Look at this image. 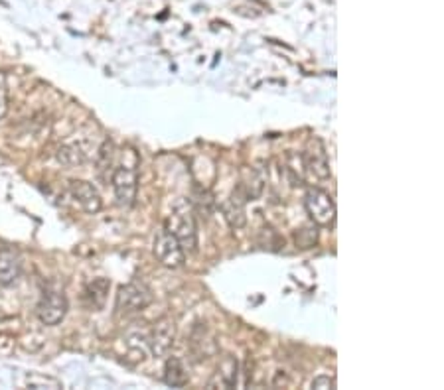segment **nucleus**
Here are the masks:
<instances>
[{"label": "nucleus", "mask_w": 444, "mask_h": 390, "mask_svg": "<svg viewBox=\"0 0 444 390\" xmlns=\"http://www.w3.org/2000/svg\"><path fill=\"white\" fill-rule=\"evenodd\" d=\"M113 189H115V197H117V204L120 207H133L137 201V191H138V174L133 166H117L113 170L111 176Z\"/></svg>", "instance_id": "39448f33"}, {"label": "nucleus", "mask_w": 444, "mask_h": 390, "mask_svg": "<svg viewBox=\"0 0 444 390\" xmlns=\"http://www.w3.org/2000/svg\"><path fill=\"white\" fill-rule=\"evenodd\" d=\"M22 263L14 248H0V286H12L20 278Z\"/></svg>", "instance_id": "9b49d317"}, {"label": "nucleus", "mask_w": 444, "mask_h": 390, "mask_svg": "<svg viewBox=\"0 0 444 390\" xmlns=\"http://www.w3.org/2000/svg\"><path fill=\"white\" fill-rule=\"evenodd\" d=\"M153 304V292L143 282H128L120 286L117 300H115V310L120 315H133L146 310Z\"/></svg>", "instance_id": "f03ea898"}, {"label": "nucleus", "mask_w": 444, "mask_h": 390, "mask_svg": "<svg viewBox=\"0 0 444 390\" xmlns=\"http://www.w3.org/2000/svg\"><path fill=\"white\" fill-rule=\"evenodd\" d=\"M68 297L61 290H48L38 304V317L43 325H58L63 322V317L68 314Z\"/></svg>", "instance_id": "423d86ee"}, {"label": "nucleus", "mask_w": 444, "mask_h": 390, "mask_svg": "<svg viewBox=\"0 0 444 390\" xmlns=\"http://www.w3.org/2000/svg\"><path fill=\"white\" fill-rule=\"evenodd\" d=\"M304 207L314 225L318 227H332L336 221V204L332 195L326 194L324 189L310 187L304 197Z\"/></svg>", "instance_id": "7ed1b4c3"}, {"label": "nucleus", "mask_w": 444, "mask_h": 390, "mask_svg": "<svg viewBox=\"0 0 444 390\" xmlns=\"http://www.w3.org/2000/svg\"><path fill=\"white\" fill-rule=\"evenodd\" d=\"M312 389L318 390L336 389V381H334L332 376H328V374H320V376H316V379L312 381Z\"/></svg>", "instance_id": "6ab92c4d"}, {"label": "nucleus", "mask_w": 444, "mask_h": 390, "mask_svg": "<svg viewBox=\"0 0 444 390\" xmlns=\"http://www.w3.org/2000/svg\"><path fill=\"white\" fill-rule=\"evenodd\" d=\"M56 160L66 168H76V166H81L86 162V152L77 144H63L58 148Z\"/></svg>", "instance_id": "4468645a"}, {"label": "nucleus", "mask_w": 444, "mask_h": 390, "mask_svg": "<svg viewBox=\"0 0 444 390\" xmlns=\"http://www.w3.org/2000/svg\"><path fill=\"white\" fill-rule=\"evenodd\" d=\"M153 253L156 256V260L162 266H166V268H180L186 263V251L182 248L178 238L166 229H160L156 233Z\"/></svg>", "instance_id": "20e7f679"}, {"label": "nucleus", "mask_w": 444, "mask_h": 390, "mask_svg": "<svg viewBox=\"0 0 444 390\" xmlns=\"http://www.w3.org/2000/svg\"><path fill=\"white\" fill-rule=\"evenodd\" d=\"M6 110V87H4V79L0 75V117Z\"/></svg>", "instance_id": "aec40b11"}, {"label": "nucleus", "mask_w": 444, "mask_h": 390, "mask_svg": "<svg viewBox=\"0 0 444 390\" xmlns=\"http://www.w3.org/2000/svg\"><path fill=\"white\" fill-rule=\"evenodd\" d=\"M109 286H111V284L105 280V278H97V280H93L89 286H87L86 297L89 300V304H91L93 310L103 307L105 297H107V292H109Z\"/></svg>", "instance_id": "2eb2a0df"}, {"label": "nucleus", "mask_w": 444, "mask_h": 390, "mask_svg": "<svg viewBox=\"0 0 444 390\" xmlns=\"http://www.w3.org/2000/svg\"><path fill=\"white\" fill-rule=\"evenodd\" d=\"M294 241H296V246H300V248H312L318 241L316 227H304V229H300L294 235Z\"/></svg>", "instance_id": "a211bd4d"}, {"label": "nucleus", "mask_w": 444, "mask_h": 390, "mask_svg": "<svg viewBox=\"0 0 444 390\" xmlns=\"http://www.w3.org/2000/svg\"><path fill=\"white\" fill-rule=\"evenodd\" d=\"M302 164L310 176H314L318 179H328L332 176L330 170V160H328V154L322 144L320 138H310L306 142V148L302 152Z\"/></svg>", "instance_id": "0eeeda50"}, {"label": "nucleus", "mask_w": 444, "mask_h": 390, "mask_svg": "<svg viewBox=\"0 0 444 390\" xmlns=\"http://www.w3.org/2000/svg\"><path fill=\"white\" fill-rule=\"evenodd\" d=\"M69 194L73 197V201L86 213L93 215V213L101 211L103 199L93 184H89L86 179H71L69 181Z\"/></svg>", "instance_id": "1a4fd4ad"}, {"label": "nucleus", "mask_w": 444, "mask_h": 390, "mask_svg": "<svg viewBox=\"0 0 444 390\" xmlns=\"http://www.w3.org/2000/svg\"><path fill=\"white\" fill-rule=\"evenodd\" d=\"M113 164H115V144L111 140H105L97 152V172L103 174L105 170H109Z\"/></svg>", "instance_id": "f3484780"}, {"label": "nucleus", "mask_w": 444, "mask_h": 390, "mask_svg": "<svg viewBox=\"0 0 444 390\" xmlns=\"http://www.w3.org/2000/svg\"><path fill=\"white\" fill-rule=\"evenodd\" d=\"M245 205H247V199L239 191V187L223 201L222 209L225 219L229 223V227H233V229H243L247 225V209H245Z\"/></svg>", "instance_id": "9d476101"}, {"label": "nucleus", "mask_w": 444, "mask_h": 390, "mask_svg": "<svg viewBox=\"0 0 444 390\" xmlns=\"http://www.w3.org/2000/svg\"><path fill=\"white\" fill-rule=\"evenodd\" d=\"M164 382L168 386H184L188 382V374L184 369V363L178 357H168L164 365Z\"/></svg>", "instance_id": "ddd939ff"}, {"label": "nucleus", "mask_w": 444, "mask_h": 390, "mask_svg": "<svg viewBox=\"0 0 444 390\" xmlns=\"http://www.w3.org/2000/svg\"><path fill=\"white\" fill-rule=\"evenodd\" d=\"M217 374L223 379L225 386H235V382H237V361L231 355L223 357L220 369H217Z\"/></svg>", "instance_id": "dca6fc26"}, {"label": "nucleus", "mask_w": 444, "mask_h": 390, "mask_svg": "<svg viewBox=\"0 0 444 390\" xmlns=\"http://www.w3.org/2000/svg\"><path fill=\"white\" fill-rule=\"evenodd\" d=\"M164 229L170 231L174 237L178 238V243L182 245L184 251L194 253L197 246V231H196V221L194 215L188 207H178L176 211H172L166 217L164 223Z\"/></svg>", "instance_id": "f257e3e1"}, {"label": "nucleus", "mask_w": 444, "mask_h": 390, "mask_svg": "<svg viewBox=\"0 0 444 390\" xmlns=\"http://www.w3.org/2000/svg\"><path fill=\"white\" fill-rule=\"evenodd\" d=\"M176 339V323L172 317H162L154 323L153 331H150V337H148V347L156 359H162L168 357L172 345Z\"/></svg>", "instance_id": "6e6552de"}, {"label": "nucleus", "mask_w": 444, "mask_h": 390, "mask_svg": "<svg viewBox=\"0 0 444 390\" xmlns=\"http://www.w3.org/2000/svg\"><path fill=\"white\" fill-rule=\"evenodd\" d=\"M263 187H265V181L261 178V174L257 170H251V168H245L243 174H241V184L239 191L245 195V199H257L259 195L263 194Z\"/></svg>", "instance_id": "f8f14e48"}]
</instances>
